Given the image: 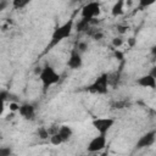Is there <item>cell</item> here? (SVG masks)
<instances>
[{
    "label": "cell",
    "mask_w": 156,
    "mask_h": 156,
    "mask_svg": "<svg viewBox=\"0 0 156 156\" xmlns=\"http://www.w3.org/2000/svg\"><path fill=\"white\" fill-rule=\"evenodd\" d=\"M73 20H68L66 21L65 23H62L61 26H57L54 32H52V35H51V41L50 44L48 45V50H51L55 45H57L58 43H61L62 40H65L66 38H68L73 30Z\"/></svg>",
    "instance_id": "obj_1"
},
{
    "label": "cell",
    "mask_w": 156,
    "mask_h": 156,
    "mask_svg": "<svg viewBox=\"0 0 156 156\" xmlns=\"http://www.w3.org/2000/svg\"><path fill=\"white\" fill-rule=\"evenodd\" d=\"M38 76H39V79H40V82L43 84V88L45 90L49 89L50 87L55 85L60 80V74L55 71L54 67H51L49 65L41 67V71H40V73Z\"/></svg>",
    "instance_id": "obj_2"
},
{
    "label": "cell",
    "mask_w": 156,
    "mask_h": 156,
    "mask_svg": "<svg viewBox=\"0 0 156 156\" xmlns=\"http://www.w3.org/2000/svg\"><path fill=\"white\" fill-rule=\"evenodd\" d=\"M108 79H107V73H101L99 77L94 79V82L87 87V89L93 93V94H99V95H105L108 93Z\"/></svg>",
    "instance_id": "obj_3"
},
{
    "label": "cell",
    "mask_w": 156,
    "mask_h": 156,
    "mask_svg": "<svg viewBox=\"0 0 156 156\" xmlns=\"http://www.w3.org/2000/svg\"><path fill=\"white\" fill-rule=\"evenodd\" d=\"M93 127L99 132V134H104L106 135V133L113 127L115 124V119L110 118V117H100V118H94L91 121Z\"/></svg>",
    "instance_id": "obj_4"
},
{
    "label": "cell",
    "mask_w": 156,
    "mask_h": 156,
    "mask_svg": "<svg viewBox=\"0 0 156 156\" xmlns=\"http://www.w3.org/2000/svg\"><path fill=\"white\" fill-rule=\"evenodd\" d=\"M101 12V7H100V4L96 2V1H91V2H88L83 6L82 9V18H85V20H93V18H96Z\"/></svg>",
    "instance_id": "obj_5"
},
{
    "label": "cell",
    "mask_w": 156,
    "mask_h": 156,
    "mask_svg": "<svg viewBox=\"0 0 156 156\" xmlns=\"http://www.w3.org/2000/svg\"><path fill=\"white\" fill-rule=\"evenodd\" d=\"M106 143H107L106 135L99 134V135L94 136V138L88 143L87 150H88V152H90V154H96V152H99V151H101V150L105 149Z\"/></svg>",
    "instance_id": "obj_6"
},
{
    "label": "cell",
    "mask_w": 156,
    "mask_h": 156,
    "mask_svg": "<svg viewBox=\"0 0 156 156\" xmlns=\"http://www.w3.org/2000/svg\"><path fill=\"white\" fill-rule=\"evenodd\" d=\"M155 140H156V132L155 130H150V132L145 133L144 135H141L139 138V140L135 144V149L136 150H140V149L149 147V146L154 145Z\"/></svg>",
    "instance_id": "obj_7"
},
{
    "label": "cell",
    "mask_w": 156,
    "mask_h": 156,
    "mask_svg": "<svg viewBox=\"0 0 156 156\" xmlns=\"http://www.w3.org/2000/svg\"><path fill=\"white\" fill-rule=\"evenodd\" d=\"M83 65V58H82V54H79L76 49H73L71 51V55L67 60V66L71 69H79Z\"/></svg>",
    "instance_id": "obj_8"
},
{
    "label": "cell",
    "mask_w": 156,
    "mask_h": 156,
    "mask_svg": "<svg viewBox=\"0 0 156 156\" xmlns=\"http://www.w3.org/2000/svg\"><path fill=\"white\" fill-rule=\"evenodd\" d=\"M18 113L20 116H22L24 119H34L35 116V107L32 104H22L18 107Z\"/></svg>",
    "instance_id": "obj_9"
},
{
    "label": "cell",
    "mask_w": 156,
    "mask_h": 156,
    "mask_svg": "<svg viewBox=\"0 0 156 156\" xmlns=\"http://www.w3.org/2000/svg\"><path fill=\"white\" fill-rule=\"evenodd\" d=\"M136 84L143 87V88H150V89H155L156 88V78L152 77L151 74H145L141 76L136 79Z\"/></svg>",
    "instance_id": "obj_10"
},
{
    "label": "cell",
    "mask_w": 156,
    "mask_h": 156,
    "mask_svg": "<svg viewBox=\"0 0 156 156\" xmlns=\"http://www.w3.org/2000/svg\"><path fill=\"white\" fill-rule=\"evenodd\" d=\"M57 134L60 135V138L62 139V141L66 143V141H68L69 138L72 136L73 130H72V128H71L69 126H61V127H58Z\"/></svg>",
    "instance_id": "obj_11"
},
{
    "label": "cell",
    "mask_w": 156,
    "mask_h": 156,
    "mask_svg": "<svg viewBox=\"0 0 156 156\" xmlns=\"http://www.w3.org/2000/svg\"><path fill=\"white\" fill-rule=\"evenodd\" d=\"M90 21L91 20H85V18H80L77 23H76V30L78 33H85L91 26H90Z\"/></svg>",
    "instance_id": "obj_12"
},
{
    "label": "cell",
    "mask_w": 156,
    "mask_h": 156,
    "mask_svg": "<svg viewBox=\"0 0 156 156\" xmlns=\"http://www.w3.org/2000/svg\"><path fill=\"white\" fill-rule=\"evenodd\" d=\"M85 34H87L88 37L93 38L94 40H101V39L104 38V33H102V30L99 29V28H94V27H90V28L85 32Z\"/></svg>",
    "instance_id": "obj_13"
},
{
    "label": "cell",
    "mask_w": 156,
    "mask_h": 156,
    "mask_svg": "<svg viewBox=\"0 0 156 156\" xmlns=\"http://www.w3.org/2000/svg\"><path fill=\"white\" fill-rule=\"evenodd\" d=\"M123 7H124V1L122 0H118L117 2L113 4L112 9H111V13L113 17H117V16H121L123 13Z\"/></svg>",
    "instance_id": "obj_14"
},
{
    "label": "cell",
    "mask_w": 156,
    "mask_h": 156,
    "mask_svg": "<svg viewBox=\"0 0 156 156\" xmlns=\"http://www.w3.org/2000/svg\"><path fill=\"white\" fill-rule=\"evenodd\" d=\"M121 77V72H115V73H107V79H108V85L116 87Z\"/></svg>",
    "instance_id": "obj_15"
},
{
    "label": "cell",
    "mask_w": 156,
    "mask_h": 156,
    "mask_svg": "<svg viewBox=\"0 0 156 156\" xmlns=\"http://www.w3.org/2000/svg\"><path fill=\"white\" fill-rule=\"evenodd\" d=\"M7 98H9V93H7L6 90L0 91V116H1V115L4 113V111H5V102H6Z\"/></svg>",
    "instance_id": "obj_16"
},
{
    "label": "cell",
    "mask_w": 156,
    "mask_h": 156,
    "mask_svg": "<svg viewBox=\"0 0 156 156\" xmlns=\"http://www.w3.org/2000/svg\"><path fill=\"white\" fill-rule=\"evenodd\" d=\"M37 135L39 136V139H41V140H46V139H49L50 138V135H49V132H48V128L46 127H39L38 129H37Z\"/></svg>",
    "instance_id": "obj_17"
},
{
    "label": "cell",
    "mask_w": 156,
    "mask_h": 156,
    "mask_svg": "<svg viewBox=\"0 0 156 156\" xmlns=\"http://www.w3.org/2000/svg\"><path fill=\"white\" fill-rule=\"evenodd\" d=\"M129 106V102L127 100H118V101H115L112 104V108L115 110H122V108H126Z\"/></svg>",
    "instance_id": "obj_18"
},
{
    "label": "cell",
    "mask_w": 156,
    "mask_h": 156,
    "mask_svg": "<svg viewBox=\"0 0 156 156\" xmlns=\"http://www.w3.org/2000/svg\"><path fill=\"white\" fill-rule=\"evenodd\" d=\"M28 4H29V0H13V1H12V6H13L16 10L23 9V7H26Z\"/></svg>",
    "instance_id": "obj_19"
},
{
    "label": "cell",
    "mask_w": 156,
    "mask_h": 156,
    "mask_svg": "<svg viewBox=\"0 0 156 156\" xmlns=\"http://www.w3.org/2000/svg\"><path fill=\"white\" fill-rule=\"evenodd\" d=\"M79 54H83L84 51H87V49H88V44L85 43V41H83V40H80V41H78L77 43V45H76V48H74Z\"/></svg>",
    "instance_id": "obj_20"
},
{
    "label": "cell",
    "mask_w": 156,
    "mask_h": 156,
    "mask_svg": "<svg viewBox=\"0 0 156 156\" xmlns=\"http://www.w3.org/2000/svg\"><path fill=\"white\" fill-rule=\"evenodd\" d=\"M50 143L52 144V145H56V146H58V145H61L63 141H62V139L60 138V135L56 133V134H52V135H50Z\"/></svg>",
    "instance_id": "obj_21"
},
{
    "label": "cell",
    "mask_w": 156,
    "mask_h": 156,
    "mask_svg": "<svg viewBox=\"0 0 156 156\" xmlns=\"http://www.w3.org/2000/svg\"><path fill=\"white\" fill-rule=\"evenodd\" d=\"M0 156H12V147L0 146Z\"/></svg>",
    "instance_id": "obj_22"
},
{
    "label": "cell",
    "mask_w": 156,
    "mask_h": 156,
    "mask_svg": "<svg viewBox=\"0 0 156 156\" xmlns=\"http://www.w3.org/2000/svg\"><path fill=\"white\" fill-rule=\"evenodd\" d=\"M123 45V39L122 38H113L112 39V46L113 48H116V49H118V48H121Z\"/></svg>",
    "instance_id": "obj_23"
},
{
    "label": "cell",
    "mask_w": 156,
    "mask_h": 156,
    "mask_svg": "<svg viewBox=\"0 0 156 156\" xmlns=\"http://www.w3.org/2000/svg\"><path fill=\"white\" fill-rule=\"evenodd\" d=\"M127 29H128V26H124V24H117V30H118V33L123 34V33L127 32Z\"/></svg>",
    "instance_id": "obj_24"
},
{
    "label": "cell",
    "mask_w": 156,
    "mask_h": 156,
    "mask_svg": "<svg viewBox=\"0 0 156 156\" xmlns=\"http://www.w3.org/2000/svg\"><path fill=\"white\" fill-rule=\"evenodd\" d=\"M18 107H20L18 104H16V102H10V111H11V112L18 111Z\"/></svg>",
    "instance_id": "obj_25"
},
{
    "label": "cell",
    "mask_w": 156,
    "mask_h": 156,
    "mask_svg": "<svg viewBox=\"0 0 156 156\" xmlns=\"http://www.w3.org/2000/svg\"><path fill=\"white\" fill-rule=\"evenodd\" d=\"M9 5H10V2H9V1L1 0V1H0V11H4V10H5V9L9 6Z\"/></svg>",
    "instance_id": "obj_26"
},
{
    "label": "cell",
    "mask_w": 156,
    "mask_h": 156,
    "mask_svg": "<svg viewBox=\"0 0 156 156\" xmlns=\"http://www.w3.org/2000/svg\"><path fill=\"white\" fill-rule=\"evenodd\" d=\"M135 43H136V40H135L134 38H129V39H128V44H129V46H134Z\"/></svg>",
    "instance_id": "obj_27"
},
{
    "label": "cell",
    "mask_w": 156,
    "mask_h": 156,
    "mask_svg": "<svg viewBox=\"0 0 156 156\" xmlns=\"http://www.w3.org/2000/svg\"><path fill=\"white\" fill-rule=\"evenodd\" d=\"M115 55H116V57H118V60H123V54H122V52L116 51V52H115Z\"/></svg>",
    "instance_id": "obj_28"
},
{
    "label": "cell",
    "mask_w": 156,
    "mask_h": 156,
    "mask_svg": "<svg viewBox=\"0 0 156 156\" xmlns=\"http://www.w3.org/2000/svg\"><path fill=\"white\" fill-rule=\"evenodd\" d=\"M90 156H107V152H104L101 155H90Z\"/></svg>",
    "instance_id": "obj_29"
}]
</instances>
